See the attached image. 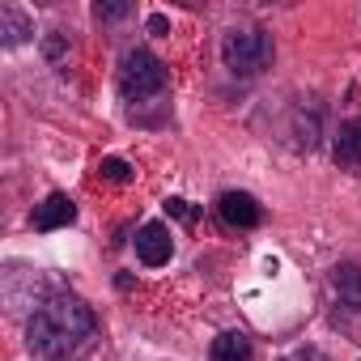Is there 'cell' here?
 <instances>
[{
	"instance_id": "obj_8",
	"label": "cell",
	"mask_w": 361,
	"mask_h": 361,
	"mask_svg": "<svg viewBox=\"0 0 361 361\" xmlns=\"http://www.w3.org/2000/svg\"><path fill=\"white\" fill-rule=\"evenodd\" d=\"M331 289H336L340 306L361 310V264H336L331 268Z\"/></svg>"
},
{
	"instance_id": "obj_6",
	"label": "cell",
	"mask_w": 361,
	"mask_h": 361,
	"mask_svg": "<svg viewBox=\"0 0 361 361\" xmlns=\"http://www.w3.org/2000/svg\"><path fill=\"white\" fill-rule=\"evenodd\" d=\"M77 221V204L64 196V192H51L39 209H35V230H60V226H73Z\"/></svg>"
},
{
	"instance_id": "obj_12",
	"label": "cell",
	"mask_w": 361,
	"mask_h": 361,
	"mask_svg": "<svg viewBox=\"0 0 361 361\" xmlns=\"http://www.w3.org/2000/svg\"><path fill=\"white\" fill-rule=\"evenodd\" d=\"M102 174H106V178H119V183H123V178H128V161L106 157V161H102Z\"/></svg>"
},
{
	"instance_id": "obj_3",
	"label": "cell",
	"mask_w": 361,
	"mask_h": 361,
	"mask_svg": "<svg viewBox=\"0 0 361 361\" xmlns=\"http://www.w3.org/2000/svg\"><path fill=\"white\" fill-rule=\"evenodd\" d=\"M119 90H123V98H132V102L161 94V90H166V68H161V60H157L153 51H145V47L128 51V56L119 60Z\"/></svg>"
},
{
	"instance_id": "obj_5",
	"label": "cell",
	"mask_w": 361,
	"mask_h": 361,
	"mask_svg": "<svg viewBox=\"0 0 361 361\" xmlns=\"http://www.w3.org/2000/svg\"><path fill=\"white\" fill-rule=\"evenodd\" d=\"M217 213H221V221L234 226V230H251V226L259 221V204H255L251 192H226V196L217 200Z\"/></svg>"
},
{
	"instance_id": "obj_10",
	"label": "cell",
	"mask_w": 361,
	"mask_h": 361,
	"mask_svg": "<svg viewBox=\"0 0 361 361\" xmlns=\"http://www.w3.org/2000/svg\"><path fill=\"white\" fill-rule=\"evenodd\" d=\"M0 35H5V47H18L26 35H35V22L18 5H5V9H0Z\"/></svg>"
},
{
	"instance_id": "obj_9",
	"label": "cell",
	"mask_w": 361,
	"mask_h": 361,
	"mask_svg": "<svg viewBox=\"0 0 361 361\" xmlns=\"http://www.w3.org/2000/svg\"><path fill=\"white\" fill-rule=\"evenodd\" d=\"M209 361H251V340L243 331H221L209 348Z\"/></svg>"
},
{
	"instance_id": "obj_2",
	"label": "cell",
	"mask_w": 361,
	"mask_h": 361,
	"mask_svg": "<svg viewBox=\"0 0 361 361\" xmlns=\"http://www.w3.org/2000/svg\"><path fill=\"white\" fill-rule=\"evenodd\" d=\"M221 64L234 77H259L272 64V39L255 26H234L221 39Z\"/></svg>"
},
{
	"instance_id": "obj_13",
	"label": "cell",
	"mask_w": 361,
	"mask_h": 361,
	"mask_svg": "<svg viewBox=\"0 0 361 361\" xmlns=\"http://www.w3.org/2000/svg\"><path fill=\"white\" fill-rule=\"evenodd\" d=\"M285 361H327L323 353H314V348H298V353H289Z\"/></svg>"
},
{
	"instance_id": "obj_1",
	"label": "cell",
	"mask_w": 361,
	"mask_h": 361,
	"mask_svg": "<svg viewBox=\"0 0 361 361\" xmlns=\"http://www.w3.org/2000/svg\"><path fill=\"white\" fill-rule=\"evenodd\" d=\"M90 336H94V310L73 293H56V298L39 302V310L26 323V344L43 361L77 357L90 344Z\"/></svg>"
},
{
	"instance_id": "obj_7",
	"label": "cell",
	"mask_w": 361,
	"mask_h": 361,
	"mask_svg": "<svg viewBox=\"0 0 361 361\" xmlns=\"http://www.w3.org/2000/svg\"><path fill=\"white\" fill-rule=\"evenodd\" d=\"M331 153L344 170H361V119H344L336 140H331Z\"/></svg>"
},
{
	"instance_id": "obj_4",
	"label": "cell",
	"mask_w": 361,
	"mask_h": 361,
	"mask_svg": "<svg viewBox=\"0 0 361 361\" xmlns=\"http://www.w3.org/2000/svg\"><path fill=\"white\" fill-rule=\"evenodd\" d=\"M136 255H140V264H149V268H161V264L174 255L170 230H166L161 221H149V226H140V234H136Z\"/></svg>"
},
{
	"instance_id": "obj_14",
	"label": "cell",
	"mask_w": 361,
	"mask_h": 361,
	"mask_svg": "<svg viewBox=\"0 0 361 361\" xmlns=\"http://www.w3.org/2000/svg\"><path fill=\"white\" fill-rule=\"evenodd\" d=\"M166 209H170V213H178L183 221H192V217H196V213L188 209V200H166Z\"/></svg>"
},
{
	"instance_id": "obj_11",
	"label": "cell",
	"mask_w": 361,
	"mask_h": 361,
	"mask_svg": "<svg viewBox=\"0 0 361 361\" xmlns=\"http://www.w3.org/2000/svg\"><path fill=\"white\" fill-rule=\"evenodd\" d=\"M94 18H102V22L128 18V5H123V0H115V5H94Z\"/></svg>"
}]
</instances>
